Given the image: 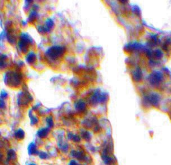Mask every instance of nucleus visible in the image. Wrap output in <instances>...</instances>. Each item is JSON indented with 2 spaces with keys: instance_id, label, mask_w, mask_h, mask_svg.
Masks as SVG:
<instances>
[{
  "instance_id": "nucleus-1",
  "label": "nucleus",
  "mask_w": 171,
  "mask_h": 165,
  "mask_svg": "<svg viewBox=\"0 0 171 165\" xmlns=\"http://www.w3.org/2000/svg\"><path fill=\"white\" fill-rule=\"evenodd\" d=\"M64 53V49L62 47H54L51 48L48 52L50 57L53 59H57L62 56Z\"/></svg>"
},
{
  "instance_id": "nucleus-2",
  "label": "nucleus",
  "mask_w": 171,
  "mask_h": 165,
  "mask_svg": "<svg viewBox=\"0 0 171 165\" xmlns=\"http://www.w3.org/2000/svg\"><path fill=\"white\" fill-rule=\"evenodd\" d=\"M28 151L29 155H35L37 153V147L36 145L34 143H31L30 145H29L28 148Z\"/></svg>"
},
{
  "instance_id": "nucleus-3",
  "label": "nucleus",
  "mask_w": 171,
  "mask_h": 165,
  "mask_svg": "<svg viewBox=\"0 0 171 165\" xmlns=\"http://www.w3.org/2000/svg\"><path fill=\"white\" fill-rule=\"evenodd\" d=\"M15 136L17 138L19 139V140H21V139H23L24 138L25 133L22 130L20 129V130H18L16 131L15 133Z\"/></svg>"
},
{
  "instance_id": "nucleus-4",
  "label": "nucleus",
  "mask_w": 171,
  "mask_h": 165,
  "mask_svg": "<svg viewBox=\"0 0 171 165\" xmlns=\"http://www.w3.org/2000/svg\"><path fill=\"white\" fill-rule=\"evenodd\" d=\"M48 134V130L47 129H42L38 132V136L41 138H45Z\"/></svg>"
},
{
  "instance_id": "nucleus-5",
  "label": "nucleus",
  "mask_w": 171,
  "mask_h": 165,
  "mask_svg": "<svg viewBox=\"0 0 171 165\" xmlns=\"http://www.w3.org/2000/svg\"><path fill=\"white\" fill-rule=\"evenodd\" d=\"M142 77V73L140 70H137L134 72L133 75V79H135V81H140V79Z\"/></svg>"
},
{
  "instance_id": "nucleus-6",
  "label": "nucleus",
  "mask_w": 171,
  "mask_h": 165,
  "mask_svg": "<svg viewBox=\"0 0 171 165\" xmlns=\"http://www.w3.org/2000/svg\"><path fill=\"white\" fill-rule=\"evenodd\" d=\"M15 153H14V151H10L9 152V155H8V157H9V159H14L15 157Z\"/></svg>"
},
{
  "instance_id": "nucleus-7",
  "label": "nucleus",
  "mask_w": 171,
  "mask_h": 165,
  "mask_svg": "<svg viewBox=\"0 0 171 165\" xmlns=\"http://www.w3.org/2000/svg\"><path fill=\"white\" fill-rule=\"evenodd\" d=\"M40 156L41 159H46L48 156H47V154L45 153H40Z\"/></svg>"
},
{
  "instance_id": "nucleus-8",
  "label": "nucleus",
  "mask_w": 171,
  "mask_h": 165,
  "mask_svg": "<svg viewBox=\"0 0 171 165\" xmlns=\"http://www.w3.org/2000/svg\"><path fill=\"white\" fill-rule=\"evenodd\" d=\"M70 165H81V164H79L78 162L75 161V160H72L70 163Z\"/></svg>"
},
{
  "instance_id": "nucleus-9",
  "label": "nucleus",
  "mask_w": 171,
  "mask_h": 165,
  "mask_svg": "<svg viewBox=\"0 0 171 165\" xmlns=\"http://www.w3.org/2000/svg\"><path fill=\"white\" fill-rule=\"evenodd\" d=\"M3 107H4V103H3V101L0 100V107L3 108Z\"/></svg>"
},
{
  "instance_id": "nucleus-10",
  "label": "nucleus",
  "mask_w": 171,
  "mask_h": 165,
  "mask_svg": "<svg viewBox=\"0 0 171 165\" xmlns=\"http://www.w3.org/2000/svg\"><path fill=\"white\" fill-rule=\"evenodd\" d=\"M29 165H36V164H33V163H31V164H29Z\"/></svg>"
}]
</instances>
